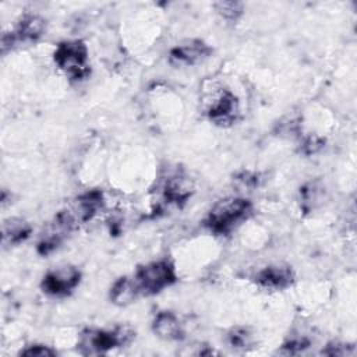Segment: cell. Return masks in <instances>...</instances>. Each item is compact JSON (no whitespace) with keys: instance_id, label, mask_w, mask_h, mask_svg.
I'll use <instances>...</instances> for the list:
<instances>
[{"instance_id":"cell-19","label":"cell","mask_w":357,"mask_h":357,"mask_svg":"<svg viewBox=\"0 0 357 357\" xmlns=\"http://www.w3.org/2000/svg\"><path fill=\"white\" fill-rule=\"evenodd\" d=\"M322 146V141L318 138H308L304 145H303V151L305 153H314L317 152V149H319Z\"/></svg>"},{"instance_id":"cell-4","label":"cell","mask_w":357,"mask_h":357,"mask_svg":"<svg viewBox=\"0 0 357 357\" xmlns=\"http://www.w3.org/2000/svg\"><path fill=\"white\" fill-rule=\"evenodd\" d=\"M88 47L79 39L60 42L53 53L56 66L71 79L79 81L89 75Z\"/></svg>"},{"instance_id":"cell-17","label":"cell","mask_w":357,"mask_h":357,"mask_svg":"<svg viewBox=\"0 0 357 357\" xmlns=\"http://www.w3.org/2000/svg\"><path fill=\"white\" fill-rule=\"evenodd\" d=\"M353 353H354L353 346L339 343V342H332L322 350V354H326V356H346Z\"/></svg>"},{"instance_id":"cell-2","label":"cell","mask_w":357,"mask_h":357,"mask_svg":"<svg viewBox=\"0 0 357 357\" xmlns=\"http://www.w3.org/2000/svg\"><path fill=\"white\" fill-rule=\"evenodd\" d=\"M134 337V332L127 326L114 329H84L77 342V350L82 356H99L116 347H123Z\"/></svg>"},{"instance_id":"cell-5","label":"cell","mask_w":357,"mask_h":357,"mask_svg":"<svg viewBox=\"0 0 357 357\" xmlns=\"http://www.w3.org/2000/svg\"><path fill=\"white\" fill-rule=\"evenodd\" d=\"M46 31V20L36 14L24 15L13 32L1 36V52L13 49L17 45L36 42Z\"/></svg>"},{"instance_id":"cell-3","label":"cell","mask_w":357,"mask_h":357,"mask_svg":"<svg viewBox=\"0 0 357 357\" xmlns=\"http://www.w3.org/2000/svg\"><path fill=\"white\" fill-rule=\"evenodd\" d=\"M132 279L139 296H153L176 283L177 273L172 261L158 259L141 265Z\"/></svg>"},{"instance_id":"cell-7","label":"cell","mask_w":357,"mask_h":357,"mask_svg":"<svg viewBox=\"0 0 357 357\" xmlns=\"http://www.w3.org/2000/svg\"><path fill=\"white\" fill-rule=\"evenodd\" d=\"M238 112L240 109L237 96L229 89H222L211 102L206 110V116L213 124L227 127L237 120Z\"/></svg>"},{"instance_id":"cell-18","label":"cell","mask_w":357,"mask_h":357,"mask_svg":"<svg viewBox=\"0 0 357 357\" xmlns=\"http://www.w3.org/2000/svg\"><path fill=\"white\" fill-rule=\"evenodd\" d=\"M310 346V342L304 337L301 339H291L289 342H286L283 346H282V353H286V354H296V353H300L303 351L304 349H307Z\"/></svg>"},{"instance_id":"cell-8","label":"cell","mask_w":357,"mask_h":357,"mask_svg":"<svg viewBox=\"0 0 357 357\" xmlns=\"http://www.w3.org/2000/svg\"><path fill=\"white\" fill-rule=\"evenodd\" d=\"M105 206L103 192L98 188L88 190L78 195L75 201L71 204L68 212L74 218L75 223L79 226L81 223H86L92 220Z\"/></svg>"},{"instance_id":"cell-9","label":"cell","mask_w":357,"mask_h":357,"mask_svg":"<svg viewBox=\"0 0 357 357\" xmlns=\"http://www.w3.org/2000/svg\"><path fill=\"white\" fill-rule=\"evenodd\" d=\"M212 54V47L201 39H191L174 46L169 53V60L174 66H194Z\"/></svg>"},{"instance_id":"cell-13","label":"cell","mask_w":357,"mask_h":357,"mask_svg":"<svg viewBox=\"0 0 357 357\" xmlns=\"http://www.w3.org/2000/svg\"><path fill=\"white\" fill-rule=\"evenodd\" d=\"M109 297L113 304L119 307H124L135 301L139 297V293L134 283V279L128 276H123L113 283V286L110 287Z\"/></svg>"},{"instance_id":"cell-11","label":"cell","mask_w":357,"mask_h":357,"mask_svg":"<svg viewBox=\"0 0 357 357\" xmlns=\"http://www.w3.org/2000/svg\"><path fill=\"white\" fill-rule=\"evenodd\" d=\"M153 333L163 340H181L184 329L178 317L172 311H160L152 321Z\"/></svg>"},{"instance_id":"cell-6","label":"cell","mask_w":357,"mask_h":357,"mask_svg":"<svg viewBox=\"0 0 357 357\" xmlns=\"http://www.w3.org/2000/svg\"><path fill=\"white\" fill-rule=\"evenodd\" d=\"M81 272L73 265L59 266L49 271L40 283L43 293L53 297H66L79 284Z\"/></svg>"},{"instance_id":"cell-16","label":"cell","mask_w":357,"mask_h":357,"mask_svg":"<svg viewBox=\"0 0 357 357\" xmlns=\"http://www.w3.org/2000/svg\"><path fill=\"white\" fill-rule=\"evenodd\" d=\"M56 354L57 351L46 344H31L20 351V356H28V357H50Z\"/></svg>"},{"instance_id":"cell-14","label":"cell","mask_w":357,"mask_h":357,"mask_svg":"<svg viewBox=\"0 0 357 357\" xmlns=\"http://www.w3.org/2000/svg\"><path fill=\"white\" fill-rule=\"evenodd\" d=\"M227 342L234 349L245 350V349H248L250 346L254 344V337H252V333L250 332L248 328L238 326V328L231 329L227 333Z\"/></svg>"},{"instance_id":"cell-1","label":"cell","mask_w":357,"mask_h":357,"mask_svg":"<svg viewBox=\"0 0 357 357\" xmlns=\"http://www.w3.org/2000/svg\"><path fill=\"white\" fill-rule=\"evenodd\" d=\"M252 202L244 197L218 201L205 218V226L215 234H229L252 215Z\"/></svg>"},{"instance_id":"cell-15","label":"cell","mask_w":357,"mask_h":357,"mask_svg":"<svg viewBox=\"0 0 357 357\" xmlns=\"http://www.w3.org/2000/svg\"><path fill=\"white\" fill-rule=\"evenodd\" d=\"M213 6L219 15L227 21H236L243 14V3L238 1H218Z\"/></svg>"},{"instance_id":"cell-10","label":"cell","mask_w":357,"mask_h":357,"mask_svg":"<svg viewBox=\"0 0 357 357\" xmlns=\"http://www.w3.org/2000/svg\"><path fill=\"white\" fill-rule=\"evenodd\" d=\"M254 282L268 290H283L294 282V272L289 265H268L255 273Z\"/></svg>"},{"instance_id":"cell-12","label":"cell","mask_w":357,"mask_h":357,"mask_svg":"<svg viewBox=\"0 0 357 357\" xmlns=\"http://www.w3.org/2000/svg\"><path fill=\"white\" fill-rule=\"evenodd\" d=\"M32 229L29 223L21 218H10L1 225V238L4 245H17L25 241Z\"/></svg>"}]
</instances>
